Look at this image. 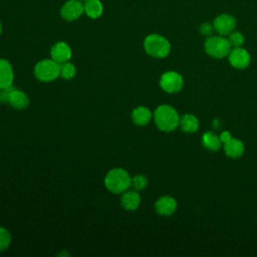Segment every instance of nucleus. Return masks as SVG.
Returning <instances> with one entry per match:
<instances>
[{"label":"nucleus","mask_w":257,"mask_h":257,"mask_svg":"<svg viewBox=\"0 0 257 257\" xmlns=\"http://www.w3.org/2000/svg\"><path fill=\"white\" fill-rule=\"evenodd\" d=\"M132 118L136 124L146 125L152 118V112L146 106H138L133 110Z\"/></svg>","instance_id":"nucleus-15"},{"label":"nucleus","mask_w":257,"mask_h":257,"mask_svg":"<svg viewBox=\"0 0 257 257\" xmlns=\"http://www.w3.org/2000/svg\"><path fill=\"white\" fill-rule=\"evenodd\" d=\"M202 144L203 146L210 151H217L221 148V140L220 137L217 136L214 132H206L202 136Z\"/></svg>","instance_id":"nucleus-17"},{"label":"nucleus","mask_w":257,"mask_h":257,"mask_svg":"<svg viewBox=\"0 0 257 257\" xmlns=\"http://www.w3.org/2000/svg\"><path fill=\"white\" fill-rule=\"evenodd\" d=\"M219 137H220V140H221L222 144H225V143H227L229 140L232 139V135H231V133L228 132V131L222 132Z\"/></svg>","instance_id":"nucleus-26"},{"label":"nucleus","mask_w":257,"mask_h":257,"mask_svg":"<svg viewBox=\"0 0 257 257\" xmlns=\"http://www.w3.org/2000/svg\"><path fill=\"white\" fill-rule=\"evenodd\" d=\"M84 12L91 18H97L101 15L103 7L99 0H85Z\"/></svg>","instance_id":"nucleus-19"},{"label":"nucleus","mask_w":257,"mask_h":257,"mask_svg":"<svg viewBox=\"0 0 257 257\" xmlns=\"http://www.w3.org/2000/svg\"><path fill=\"white\" fill-rule=\"evenodd\" d=\"M156 212L162 216H170L177 209V202L170 196H163L159 198L155 204Z\"/></svg>","instance_id":"nucleus-11"},{"label":"nucleus","mask_w":257,"mask_h":257,"mask_svg":"<svg viewBox=\"0 0 257 257\" xmlns=\"http://www.w3.org/2000/svg\"><path fill=\"white\" fill-rule=\"evenodd\" d=\"M131 181L132 178L125 170L115 168L107 173L104 179V184L110 192L119 194L127 190V188L131 186Z\"/></svg>","instance_id":"nucleus-2"},{"label":"nucleus","mask_w":257,"mask_h":257,"mask_svg":"<svg viewBox=\"0 0 257 257\" xmlns=\"http://www.w3.org/2000/svg\"><path fill=\"white\" fill-rule=\"evenodd\" d=\"M15 89L14 86L9 85V86H6L4 88H1L0 89V103L2 104H5V103H8V99H9V96H10V93Z\"/></svg>","instance_id":"nucleus-24"},{"label":"nucleus","mask_w":257,"mask_h":257,"mask_svg":"<svg viewBox=\"0 0 257 257\" xmlns=\"http://www.w3.org/2000/svg\"><path fill=\"white\" fill-rule=\"evenodd\" d=\"M231 46H234V47H239L241 46L243 43H244V36L242 33L240 32H231L229 34V38H228Z\"/></svg>","instance_id":"nucleus-23"},{"label":"nucleus","mask_w":257,"mask_h":257,"mask_svg":"<svg viewBox=\"0 0 257 257\" xmlns=\"http://www.w3.org/2000/svg\"><path fill=\"white\" fill-rule=\"evenodd\" d=\"M13 77L14 74L11 64L7 60L0 58V89L11 85Z\"/></svg>","instance_id":"nucleus-13"},{"label":"nucleus","mask_w":257,"mask_h":257,"mask_svg":"<svg viewBox=\"0 0 257 257\" xmlns=\"http://www.w3.org/2000/svg\"><path fill=\"white\" fill-rule=\"evenodd\" d=\"M184 80L180 73L176 71H167L160 78V86L168 93H175L181 90Z\"/></svg>","instance_id":"nucleus-6"},{"label":"nucleus","mask_w":257,"mask_h":257,"mask_svg":"<svg viewBox=\"0 0 257 257\" xmlns=\"http://www.w3.org/2000/svg\"><path fill=\"white\" fill-rule=\"evenodd\" d=\"M0 33H1V23H0Z\"/></svg>","instance_id":"nucleus-27"},{"label":"nucleus","mask_w":257,"mask_h":257,"mask_svg":"<svg viewBox=\"0 0 257 257\" xmlns=\"http://www.w3.org/2000/svg\"><path fill=\"white\" fill-rule=\"evenodd\" d=\"M141 203V197L136 191L125 192L121 197V205L128 211L136 210Z\"/></svg>","instance_id":"nucleus-16"},{"label":"nucleus","mask_w":257,"mask_h":257,"mask_svg":"<svg viewBox=\"0 0 257 257\" xmlns=\"http://www.w3.org/2000/svg\"><path fill=\"white\" fill-rule=\"evenodd\" d=\"M148 184V179L144 175H136L132 178L131 185L136 190H143Z\"/></svg>","instance_id":"nucleus-22"},{"label":"nucleus","mask_w":257,"mask_h":257,"mask_svg":"<svg viewBox=\"0 0 257 257\" xmlns=\"http://www.w3.org/2000/svg\"><path fill=\"white\" fill-rule=\"evenodd\" d=\"M8 103L16 109H24L29 104V98L23 91L18 90V89L15 88L10 93Z\"/></svg>","instance_id":"nucleus-14"},{"label":"nucleus","mask_w":257,"mask_h":257,"mask_svg":"<svg viewBox=\"0 0 257 257\" xmlns=\"http://www.w3.org/2000/svg\"><path fill=\"white\" fill-rule=\"evenodd\" d=\"M83 12H84V6L78 0H69L65 2L60 10L61 16L66 20H75Z\"/></svg>","instance_id":"nucleus-8"},{"label":"nucleus","mask_w":257,"mask_h":257,"mask_svg":"<svg viewBox=\"0 0 257 257\" xmlns=\"http://www.w3.org/2000/svg\"><path fill=\"white\" fill-rule=\"evenodd\" d=\"M11 243L10 233L3 227H0V251L6 250Z\"/></svg>","instance_id":"nucleus-21"},{"label":"nucleus","mask_w":257,"mask_h":257,"mask_svg":"<svg viewBox=\"0 0 257 257\" xmlns=\"http://www.w3.org/2000/svg\"><path fill=\"white\" fill-rule=\"evenodd\" d=\"M206 52L214 58H223L228 56L231 51L229 40L223 36H210L204 44Z\"/></svg>","instance_id":"nucleus-4"},{"label":"nucleus","mask_w":257,"mask_h":257,"mask_svg":"<svg viewBox=\"0 0 257 257\" xmlns=\"http://www.w3.org/2000/svg\"><path fill=\"white\" fill-rule=\"evenodd\" d=\"M154 119L156 125L165 132L174 131L180 123V116L177 110L168 104L157 107L154 112Z\"/></svg>","instance_id":"nucleus-1"},{"label":"nucleus","mask_w":257,"mask_h":257,"mask_svg":"<svg viewBox=\"0 0 257 257\" xmlns=\"http://www.w3.org/2000/svg\"><path fill=\"white\" fill-rule=\"evenodd\" d=\"M84 1H85V0H84Z\"/></svg>","instance_id":"nucleus-28"},{"label":"nucleus","mask_w":257,"mask_h":257,"mask_svg":"<svg viewBox=\"0 0 257 257\" xmlns=\"http://www.w3.org/2000/svg\"><path fill=\"white\" fill-rule=\"evenodd\" d=\"M179 125L186 133H194L199 127V120L195 115L187 113L180 117Z\"/></svg>","instance_id":"nucleus-18"},{"label":"nucleus","mask_w":257,"mask_h":257,"mask_svg":"<svg viewBox=\"0 0 257 257\" xmlns=\"http://www.w3.org/2000/svg\"><path fill=\"white\" fill-rule=\"evenodd\" d=\"M144 48L149 55L163 58L170 53L171 44L165 37L159 34H150L145 38Z\"/></svg>","instance_id":"nucleus-3"},{"label":"nucleus","mask_w":257,"mask_h":257,"mask_svg":"<svg viewBox=\"0 0 257 257\" xmlns=\"http://www.w3.org/2000/svg\"><path fill=\"white\" fill-rule=\"evenodd\" d=\"M51 58L57 63H63L70 59L71 57V49L69 45L63 41H59L55 43L50 50Z\"/></svg>","instance_id":"nucleus-10"},{"label":"nucleus","mask_w":257,"mask_h":257,"mask_svg":"<svg viewBox=\"0 0 257 257\" xmlns=\"http://www.w3.org/2000/svg\"><path fill=\"white\" fill-rule=\"evenodd\" d=\"M214 25H211L210 23H203L200 27V32L203 34V35H206V36H211L213 31H214Z\"/></svg>","instance_id":"nucleus-25"},{"label":"nucleus","mask_w":257,"mask_h":257,"mask_svg":"<svg viewBox=\"0 0 257 257\" xmlns=\"http://www.w3.org/2000/svg\"><path fill=\"white\" fill-rule=\"evenodd\" d=\"M75 74H76V68L72 63L66 61L59 64V76H61L63 79L69 80L73 78Z\"/></svg>","instance_id":"nucleus-20"},{"label":"nucleus","mask_w":257,"mask_h":257,"mask_svg":"<svg viewBox=\"0 0 257 257\" xmlns=\"http://www.w3.org/2000/svg\"><path fill=\"white\" fill-rule=\"evenodd\" d=\"M228 56L230 64L237 69H244L248 67L251 62V56L249 52L241 46L231 49Z\"/></svg>","instance_id":"nucleus-7"},{"label":"nucleus","mask_w":257,"mask_h":257,"mask_svg":"<svg viewBox=\"0 0 257 257\" xmlns=\"http://www.w3.org/2000/svg\"><path fill=\"white\" fill-rule=\"evenodd\" d=\"M223 145H224V151H225L226 155L230 158L237 159L244 154L245 147L241 140H238V139L232 137L231 140H229L227 143H225Z\"/></svg>","instance_id":"nucleus-12"},{"label":"nucleus","mask_w":257,"mask_h":257,"mask_svg":"<svg viewBox=\"0 0 257 257\" xmlns=\"http://www.w3.org/2000/svg\"><path fill=\"white\" fill-rule=\"evenodd\" d=\"M236 27V19L229 14H221L214 20V28L221 35L230 34Z\"/></svg>","instance_id":"nucleus-9"},{"label":"nucleus","mask_w":257,"mask_h":257,"mask_svg":"<svg viewBox=\"0 0 257 257\" xmlns=\"http://www.w3.org/2000/svg\"><path fill=\"white\" fill-rule=\"evenodd\" d=\"M34 75L40 81H52L59 76V63L53 59H43L36 63Z\"/></svg>","instance_id":"nucleus-5"}]
</instances>
